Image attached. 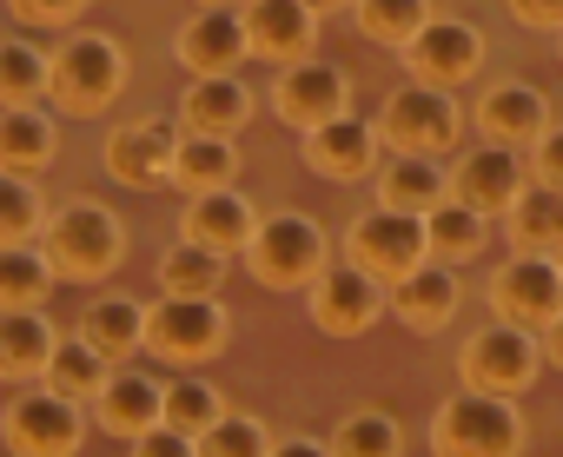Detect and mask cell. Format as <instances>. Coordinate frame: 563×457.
I'll return each instance as SVG.
<instances>
[{
	"instance_id": "obj_1",
	"label": "cell",
	"mask_w": 563,
	"mask_h": 457,
	"mask_svg": "<svg viewBox=\"0 0 563 457\" xmlns=\"http://www.w3.org/2000/svg\"><path fill=\"white\" fill-rule=\"evenodd\" d=\"M41 253H47L54 279H107L126 253V233L100 199H67L41 225Z\"/></svg>"
},
{
	"instance_id": "obj_2",
	"label": "cell",
	"mask_w": 563,
	"mask_h": 457,
	"mask_svg": "<svg viewBox=\"0 0 563 457\" xmlns=\"http://www.w3.org/2000/svg\"><path fill=\"white\" fill-rule=\"evenodd\" d=\"M431 450L438 457H517L523 450V417L497 391H457L431 417Z\"/></svg>"
},
{
	"instance_id": "obj_3",
	"label": "cell",
	"mask_w": 563,
	"mask_h": 457,
	"mask_svg": "<svg viewBox=\"0 0 563 457\" xmlns=\"http://www.w3.org/2000/svg\"><path fill=\"white\" fill-rule=\"evenodd\" d=\"M245 266H252V279L258 286H272V292H299V286H312L319 272H325V233H319V219H306V212H258V225H252V239H245Z\"/></svg>"
},
{
	"instance_id": "obj_4",
	"label": "cell",
	"mask_w": 563,
	"mask_h": 457,
	"mask_svg": "<svg viewBox=\"0 0 563 457\" xmlns=\"http://www.w3.org/2000/svg\"><path fill=\"white\" fill-rule=\"evenodd\" d=\"M120 87H126V54H120L113 34H74L67 47H54L47 93L67 113H100V107H113Z\"/></svg>"
},
{
	"instance_id": "obj_5",
	"label": "cell",
	"mask_w": 563,
	"mask_h": 457,
	"mask_svg": "<svg viewBox=\"0 0 563 457\" xmlns=\"http://www.w3.org/2000/svg\"><path fill=\"white\" fill-rule=\"evenodd\" d=\"M0 437H8L14 457H74L80 437H87V411L67 391L34 384V391H21L8 411H0Z\"/></svg>"
},
{
	"instance_id": "obj_6",
	"label": "cell",
	"mask_w": 563,
	"mask_h": 457,
	"mask_svg": "<svg viewBox=\"0 0 563 457\" xmlns=\"http://www.w3.org/2000/svg\"><path fill=\"white\" fill-rule=\"evenodd\" d=\"M378 140L391 146V153H451L457 146V100L444 93V87H431V80H411V87H398L391 100H385V113H378Z\"/></svg>"
},
{
	"instance_id": "obj_7",
	"label": "cell",
	"mask_w": 563,
	"mask_h": 457,
	"mask_svg": "<svg viewBox=\"0 0 563 457\" xmlns=\"http://www.w3.org/2000/svg\"><path fill=\"white\" fill-rule=\"evenodd\" d=\"M345 259L365 266L372 279H405L418 259H431V239H424V212H398V205H372L358 212L352 239H345Z\"/></svg>"
},
{
	"instance_id": "obj_8",
	"label": "cell",
	"mask_w": 563,
	"mask_h": 457,
	"mask_svg": "<svg viewBox=\"0 0 563 457\" xmlns=\"http://www.w3.org/2000/svg\"><path fill=\"white\" fill-rule=\"evenodd\" d=\"M219 345H225V305H219V292H206V299L166 292L159 305H146V352L179 358V365H199Z\"/></svg>"
},
{
	"instance_id": "obj_9",
	"label": "cell",
	"mask_w": 563,
	"mask_h": 457,
	"mask_svg": "<svg viewBox=\"0 0 563 457\" xmlns=\"http://www.w3.org/2000/svg\"><path fill=\"white\" fill-rule=\"evenodd\" d=\"M537 365H543V345L530 338V325H510V319L484 325V332L464 345V384H471V391L517 398V391L537 378Z\"/></svg>"
},
{
	"instance_id": "obj_10",
	"label": "cell",
	"mask_w": 563,
	"mask_h": 457,
	"mask_svg": "<svg viewBox=\"0 0 563 457\" xmlns=\"http://www.w3.org/2000/svg\"><path fill=\"white\" fill-rule=\"evenodd\" d=\"M490 312L510 319V325L543 332V325L563 312V266H556L550 253H517V259H504L497 279H490Z\"/></svg>"
},
{
	"instance_id": "obj_11",
	"label": "cell",
	"mask_w": 563,
	"mask_h": 457,
	"mask_svg": "<svg viewBox=\"0 0 563 457\" xmlns=\"http://www.w3.org/2000/svg\"><path fill=\"white\" fill-rule=\"evenodd\" d=\"M272 107H278V120H286V126L312 133V126H325V120L345 113V74L332 60H319V54L286 60V67H278V80H272Z\"/></svg>"
},
{
	"instance_id": "obj_12",
	"label": "cell",
	"mask_w": 563,
	"mask_h": 457,
	"mask_svg": "<svg viewBox=\"0 0 563 457\" xmlns=\"http://www.w3.org/2000/svg\"><path fill=\"white\" fill-rule=\"evenodd\" d=\"M405 67L418 74V80H431V87H457V80H471L477 74V60H484V34L471 27V21H451V14H431L405 47Z\"/></svg>"
},
{
	"instance_id": "obj_13",
	"label": "cell",
	"mask_w": 563,
	"mask_h": 457,
	"mask_svg": "<svg viewBox=\"0 0 563 457\" xmlns=\"http://www.w3.org/2000/svg\"><path fill=\"white\" fill-rule=\"evenodd\" d=\"M385 312V279H372L365 266H332L325 259V272L312 279V319H319V332H332V338H358L372 319Z\"/></svg>"
},
{
	"instance_id": "obj_14",
	"label": "cell",
	"mask_w": 563,
	"mask_h": 457,
	"mask_svg": "<svg viewBox=\"0 0 563 457\" xmlns=\"http://www.w3.org/2000/svg\"><path fill=\"white\" fill-rule=\"evenodd\" d=\"M179 120H126L107 140V172L120 186H166L173 179V153H179Z\"/></svg>"
},
{
	"instance_id": "obj_15",
	"label": "cell",
	"mask_w": 563,
	"mask_h": 457,
	"mask_svg": "<svg viewBox=\"0 0 563 457\" xmlns=\"http://www.w3.org/2000/svg\"><path fill=\"white\" fill-rule=\"evenodd\" d=\"M173 54H179L186 74H239V60L252 54L245 14H239V8H199V14L179 27Z\"/></svg>"
},
{
	"instance_id": "obj_16",
	"label": "cell",
	"mask_w": 563,
	"mask_h": 457,
	"mask_svg": "<svg viewBox=\"0 0 563 457\" xmlns=\"http://www.w3.org/2000/svg\"><path fill=\"white\" fill-rule=\"evenodd\" d=\"M245 41H252V54H265V60H306L312 47H319V14L306 8V0H245Z\"/></svg>"
},
{
	"instance_id": "obj_17",
	"label": "cell",
	"mask_w": 563,
	"mask_h": 457,
	"mask_svg": "<svg viewBox=\"0 0 563 457\" xmlns=\"http://www.w3.org/2000/svg\"><path fill=\"white\" fill-rule=\"evenodd\" d=\"M457 272L444 266V259H418L405 279H391V292H385V305L398 312V325H411V332H444L451 319H457Z\"/></svg>"
},
{
	"instance_id": "obj_18",
	"label": "cell",
	"mask_w": 563,
	"mask_h": 457,
	"mask_svg": "<svg viewBox=\"0 0 563 457\" xmlns=\"http://www.w3.org/2000/svg\"><path fill=\"white\" fill-rule=\"evenodd\" d=\"M378 146H385L378 140V120H358L352 107L339 120H325V126L306 133V159H312L319 179H365L372 159H378Z\"/></svg>"
},
{
	"instance_id": "obj_19",
	"label": "cell",
	"mask_w": 563,
	"mask_h": 457,
	"mask_svg": "<svg viewBox=\"0 0 563 457\" xmlns=\"http://www.w3.org/2000/svg\"><path fill=\"white\" fill-rule=\"evenodd\" d=\"M258 225V205L239 192V186H212V192H192L186 199V219H179V239H199L212 253H245Z\"/></svg>"
},
{
	"instance_id": "obj_20",
	"label": "cell",
	"mask_w": 563,
	"mask_h": 457,
	"mask_svg": "<svg viewBox=\"0 0 563 457\" xmlns=\"http://www.w3.org/2000/svg\"><path fill=\"white\" fill-rule=\"evenodd\" d=\"M477 126L490 133V146L523 153V146L543 140V126H550V100H543L530 80H497V87L484 93V107H477Z\"/></svg>"
},
{
	"instance_id": "obj_21",
	"label": "cell",
	"mask_w": 563,
	"mask_h": 457,
	"mask_svg": "<svg viewBox=\"0 0 563 457\" xmlns=\"http://www.w3.org/2000/svg\"><path fill=\"white\" fill-rule=\"evenodd\" d=\"M252 120V87L239 74H192L179 93V126L186 133H239Z\"/></svg>"
},
{
	"instance_id": "obj_22",
	"label": "cell",
	"mask_w": 563,
	"mask_h": 457,
	"mask_svg": "<svg viewBox=\"0 0 563 457\" xmlns=\"http://www.w3.org/2000/svg\"><path fill=\"white\" fill-rule=\"evenodd\" d=\"M159 411H166V384L153 371H107V384L93 391V417L113 437H140L146 424H159Z\"/></svg>"
},
{
	"instance_id": "obj_23",
	"label": "cell",
	"mask_w": 563,
	"mask_h": 457,
	"mask_svg": "<svg viewBox=\"0 0 563 457\" xmlns=\"http://www.w3.org/2000/svg\"><path fill=\"white\" fill-rule=\"evenodd\" d=\"M451 192H457L464 205H477V212H510V199L523 192V159H517L510 146H484V153H471V159L457 166Z\"/></svg>"
},
{
	"instance_id": "obj_24",
	"label": "cell",
	"mask_w": 563,
	"mask_h": 457,
	"mask_svg": "<svg viewBox=\"0 0 563 457\" xmlns=\"http://www.w3.org/2000/svg\"><path fill=\"white\" fill-rule=\"evenodd\" d=\"M54 345H60V332H54V319H41V305L0 312V378H41Z\"/></svg>"
},
{
	"instance_id": "obj_25",
	"label": "cell",
	"mask_w": 563,
	"mask_h": 457,
	"mask_svg": "<svg viewBox=\"0 0 563 457\" xmlns=\"http://www.w3.org/2000/svg\"><path fill=\"white\" fill-rule=\"evenodd\" d=\"M54 113L34 100V107H0V172H41L54 159Z\"/></svg>"
},
{
	"instance_id": "obj_26",
	"label": "cell",
	"mask_w": 563,
	"mask_h": 457,
	"mask_svg": "<svg viewBox=\"0 0 563 457\" xmlns=\"http://www.w3.org/2000/svg\"><path fill=\"white\" fill-rule=\"evenodd\" d=\"M510 239L523 253H563V186L550 179H523V192L510 199Z\"/></svg>"
},
{
	"instance_id": "obj_27",
	"label": "cell",
	"mask_w": 563,
	"mask_h": 457,
	"mask_svg": "<svg viewBox=\"0 0 563 457\" xmlns=\"http://www.w3.org/2000/svg\"><path fill=\"white\" fill-rule=\"evenodd\" d=\"M239 179V153H232V133H179V153H173V186L192 199V192H212V186H232Z\"/></svg>"
},
{
	"instance_id": "obj_28",
	"label": "cell",
	"mask_w": 563,
	"mask_h": 457,
	"mask_svg": "<svg viewBox=\"0 0 563 457\" xmlns=\"http://www.w3.org/2000/svg\"><path fill=\"white\" fill-rule=\"evenodd\" d=\"M438 199H451V172L444 159L431 153H398L378 179V205H398V212H431Z\"/></svg>"
},
{
	"instance_id": "obj_29",
	"label": "cell",
	"mask_w": 563,
	"mask_h": 457,
	"mask_svg": "<svg viewBox=\"0 0 563 457\" xmlns=\"http://www.w3.org/2000/svg\"><path fill=\"white\" fill-rule=\"evenodd\" d=\"M484 212L477 205H464L457 192L451 199H438L431 212H424V239H431V259H444V266H457V259H471L477 246H484Z\"/></svg>"
},
{
	"instance_id": "obj_30",
	"label": "cell",
	"mask_w": 563,
	"mask_h": 457,
	"mask_svg": "<svg viewBox=\"0 0 563 457\" xmlns=\"http://www.w3.org/2000/svg\"><path fill=\"white\" fill-rule=\"evenodd\" d=\"M80 338L87 345H100L107 358H126V352H140L146 345V305L140 299H100V305H87V325H80Z\"/></svg>"
},
{
	"instance_id": "obj_31",
	"label": "cell",
	"mask_w": 563,
	"mask_h": 457,
	"mask_svg": "<svg viewBox=\"0 0 563 457\" xmlns=\"http://www.w3.org/2000/svg\"><path fill=\"white\" fill-rule=\"evenodd\" d=\"M219 279H225V253H212V246H199V239H173L166 259H159V286H166V292L206 299V292H219Z\"/></svg>"
},
{
	"instance_id": "obj_32",
	"label": "cell",
	"mask_w": 563,
	"mask_h": 457,
	"mask_svg": "<svg viewBox=\"0 0 563 457\" xmlns=\"http://www.w3.org/2000/svg\"><path fill=\"white\" fill-rule=\"evenodd\" d=\"M107 371H113V358H107L100 345L60 338L54 358H47V371H41V384H54V391H67V398H93V391L107 384Z\"/></svg>"
},
{
	"instance_id": "obj_33",
	"label": "cell",
	"mask_w": 563,
	"mask_h": 457,
	"mask_svg": "<svg viewBox=\"0 0 563 457\" xmlns=\"http://www.w3.org/2000/svg\"><path fill=\"white\" fill-rule=\"evenodd\" d=\"M54 286V266L47 253L27 239V246H0V312H21V305H41Z\"/></svg>"
},
{
	"instance_id": "obj_34",
	"label": "cell",
	"mask_w": 563,
	"mask_h": 457,
	"mask_svg": "<svg viewBox=\"0 0 563 457\" xmlns=\"http://www.w3.org/2000/svg\"><path fill=\"white\" fill-rule=\"evenodd\" d=\"M47 67L54 54H41L34 41H0V107H34L47 93Z\"/></svg>"
},
{
	"instance_id": "obj_35",
	"label": "cell",
	"mask_w": 563,
	"mask_h": 457,
	"mask_svg": "<svg viewBox=\"0 0 563 457\" xmlns=\"http://www.w3.org/2000/svg\"><path fill=\"white\" fill-rule=\"evenodd\" d=\"M173 431H186V437H199L206 424H219L225 417V398H219V384L212 378H199V371H186V378H173L166 384V411H159Z\"/></svg>"
},
{
	"instance_id": "obj_36",
	"label": "cell",
	"mask_w": 563,
	"mask_h": 457,
	"mask_svg": "<svg viewBox=\"0 0 563 457\" xmlns=\"http://www.w3.org/2000/svg\"><path fill=\"white\" fill-rule=\"evenodd\" d=\"M325 444H332V457H398L405 450V437L385 411H345Z\"/></svg>"
},
{
	"instance_id": "obj_37",
	"label": "cell",
	"mask_w": 563,
	"mask_h": 457,
	"mask_svg": "<svg viewBox=\"0 0 563 457\" xmlns=\"http://www.w3.org/2000/svg\"><path fill=\"white\" fill-rule=\"evenodd\" d=\"M47 225V199L27 172H0V246H27Z\"/></svg>"
},
{
	"instance_id": "obj_38",
	"label": "cell",
	"mask_w": 563,
	"mask_h": 457,
	"mask_svg": "<svg viewBox=\"0 0 563 457\" xmlns=\"http://www.w3.org/2000/svg\"><path fill=\"white\" fill-rule=\"evenodd\" d=\"M192 450H199V457H265V450H272V431H265L252 411H225L219 424H206V431L192 437Z\"/></svg>"
},
{
	"instance_id": "obj_39",
	"label": "cell",
	"mask_w": 563,
	"mask_h": 457,
	"mask_svg": "<svg viewBox=\"0 0 563 457\" xmlns=\"http://www.w3.org/2000/svg\"><path fill=\"white\" fill-rule=\"evenodd\" d=\"M352 8H358V27L385 47H405L431 21V0H352Z\"/></svg>"
},
{
	"instance_id": "obj_40",
	"label": "cell",
	"mask_w": 563,
	"mask_h": 457,
	"mask_svg": "<svg viewBox=\"0 0 563 457\" xmlns=\"http://www.w3.org/2000/svg\"><path fill=\"white\" fill-rule=\"evenodd\" d=\"M126 444H133V457H199V450H192V437H186V431H173L166 417H159V424H146V431H140V437H126Z\"/></svg>"
},
{
	"instance_id": "obj_41",
	"label": "cell",
	"mask_w": 563,
	"mask_h": 457,
	"mask_svg": "<svg viewBox=\"0 0 563 457\" xmlns=\"http://www.w3.org/2000/svg\"><path fill=\"white\" fill-rule=\"evenodd\" d=\"M8 8H14L27 27H67V21H80L87 0H8Z\"/></svg>"
},
{
	"instance_id": "obj_42",
	"label": "cell",
	"mask_w": 563,
	"mask_h": 457,
	"mask_svg": "<svg viewBox=\"0 0 563 457\" xmlns=\"http://www.w3.org/2000/svg\"><path fill=\"white\" fill-rule=\"evenodd\" d=\"M530 166H537V179L563 186V126H543V140L530 146Z\"/></svg>"
},
{
	"instance_id": "obj_43",
	"label": "cell",
	"mask_w": 563,
	"mask_h": 457,
	"mask_svg": "<svg viewBox=\"0 0 563 457\" xmlns=\"http://www.w3.org/2000/svg\"><path fill=\"white\" fill-rule=\"evenodd\" d=\"M510 14L537 34H563V0H510Z\"/></svg>"
},
{
	"instance_id": "obj_44",
	"label": "cell",
	"mask_w": 563,
	"mask_h": 457,
	"mask_svg": "<svg viewBox=\"0 0 563 457\" xmlns=\"http://www.w3.org/2000/svg\"><path fill=\"white\" fill-rule=\"evenodd\" d=\"M265 457H332V444L325 437H272Z\"/></svg>"
},
{
	"instance_id": "obj_45",
	"label": "cell",
	"mask_w": 563,
	"mask_h": 457,
	"mask_svg": "<svg viewBox=\"0 0 563 457\" xmlns=\"http://www.w3.org/2000/svg\"><path fill=\"white\" fill-rule=\"evenodd\" d=\"M543 358H556V365H563V312L543 325Z\"/></svg>"
},
{
	"instance_id": "obj_46",
	"label": "cell",
	"mask_w": 563,
	"mask_h": 457,
	"mask_svg": "<svg viewBox=\"0 0 563 457\" xmlns=\"http://www.w3.org/2000/svg\"><path fill=\"white\" fill-rule=\"evenodd\" d=\"M306 8L312 14H332V8H352V0H306Z\"/></svg>"
},
{
	"instance_id": "obj_47",
	"label": "cell",
	"mask_w": 563,
	"mask_h": 457,
	"mask_svg": "<svg viewBox=\"0 0 563 457\" xmlns=\"http://www.w3.org/2000/svg\"><path fill=\"white\" fill-rule=\"evenodd\" d=\"M206 8H239V0H206Z\"/></svg>"
},
{
	"instance_id": "obj_48",
	"label": "cell",
	"mask_w": 563,
	"mask_h": 457,
	"mask_svg": "<svg viewBox=\"0 0 563 457\" xmlns=\"http://www.w3.org/2000/svg\"><path fill=\"white\" fill-rule=\"evenodd\" d=\"M556 266H563V253H556Z\"/></svg>"
},
{
	"instance_id": "obj_49",
	"label": "cell",
	"mask_w": 563,
	"mask_h": 457,
	"mask_svg": "<svg viewBox=\"0 0 563 457\" xmlns=\"http://www.w3.org/2000/svg\"><path fill=\"white\" fill-rule=\"evenodd\" d=\"M556 41H563V34H556Z\"/></svg>"
}]
</instances>
